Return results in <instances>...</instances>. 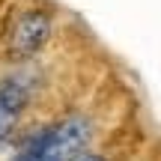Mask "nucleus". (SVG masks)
Returning <instances> with one entry per match:
<instances>
[{
    "mask_svg": "<svg viewBox=\"0 0 161 161\" xmlns=\"http://www.w3.org/2000/svg\"><path fill=\"white\" fill-rule=\"evenodd\" d=\"M92 122L84 114H72L54 128H48L45 143H42L39 161H78L84 149L90 146Z\"/></svg>",
    "mask_w": 161,
    "mask_h": 161,
    "instance_id": "nucleus-1",
    "label": "nucleus"
},
{
    "mask_svg": "<svg viewBox=\"0 0 161 161\" xmlns=\"http://www.w3.org/2000/svg\"><path fill=\"white\" fill-rule=\"evenodd\" d=\"M51 33H54V21L45 9H24L9 27L6 51L15 63H27L48 45Z\"/></svg>",
    "mask_w": 161,
    "mask_h": 161,
    "instance_id": "nucleus-2",
    "label": "nucleus"
},
{
    "mask_svg": "<svg viewBox=\"0 0 161 161\" xmlns=\"http://www.w3.org/2000/svg\"><path fill=\"white\" fill-rule=\"evenodd\" d=\"M30 92H33V84L24 72H12V75L0 78V146L6 140H12V134H15L18 122L30 104Z\"/></svg>",
    "mask_w": 161,
    "mask_h": 161,
    "instance_id": "nucleus-3",
    "label": "nucleus"
},
{
    "mask_svg": "<svg viewBox=\"0 0 161 161\" xmlns=\"http://www.w3.org/2000/svg\"><path fill=\"white\" fill-rule=\"evenodd\" d=\"M45 134H48V128L45 131H36L33 137L27 140V143L21 146V152H18L12 161H39V152H42V143H45Z\"/></svg>",
    "mask_w": 161,
    "mask_h": 161,
    "instance_id": "nucleus-4",
    "label": "nucleus"
},
{
    "mask_svg": "<svg viewBox=\"0 0 161 161\" xmlns=\"http://www.w3.org/2000/svg\"><path fill=\"white\" fill-rule=\"evenodd\" d=\"M78 161H108V158H104V155H98V152H84Z\"/></svg>",
    "mask_w": 161,
    "mask_h": 161,
    "instance_id": "nucleus-5",
    "label": "nucleus"
}]
</instances>
